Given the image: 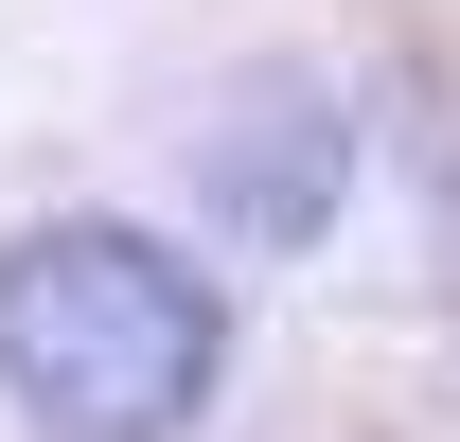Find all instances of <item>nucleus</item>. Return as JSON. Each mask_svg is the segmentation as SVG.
<instances>
[{
  "label": "nucleus",
  "instance_id": "f257e3e1",
  "mask_svg": "<svg viewBox=\"0 0 460 442\" xmlns=\"http://www.w3.org/2000/svg\"><path fill=\"white\" fill-rule=\"evenodd\" d=\"M230 372L213 266H177L124 213H54L0 248V389L36 442H177Z\"/></svg>",
  "mask_w": 460,
  "mask_h": 442
},
{
  "label": "nucleus",
  "instance_id": "7ed1b4c3",
  "mask_svg": "<svg viewBox=\"0 0 460 442\" xmlns=\"http://www.w3.org/2000/svg\"><path fill=\"white\" fill-rule=\"evenodd\" d=\"M443 301H460V195H443Z\"/></svg>",
  "mask_w": 460,
  "mask_h": 442
},
{
  "label": "nucleus",
  "instance_id": "f03ea898",
  "mask_svg": "<svg viewBox=\"0 0 460 442\" xmlns=\"http://www.w3.org/2000/svg\"><path fill=\"white\" fill-rule=\"evenodd\" d=\"M195 177H213V213L248 230V248H301V230L337 213V177H354L337 89H301V71H248V89H230V124H195Z\"/></svg>",
  "mask_w": 460,
  "mask_h": 442
}]
</instances>
